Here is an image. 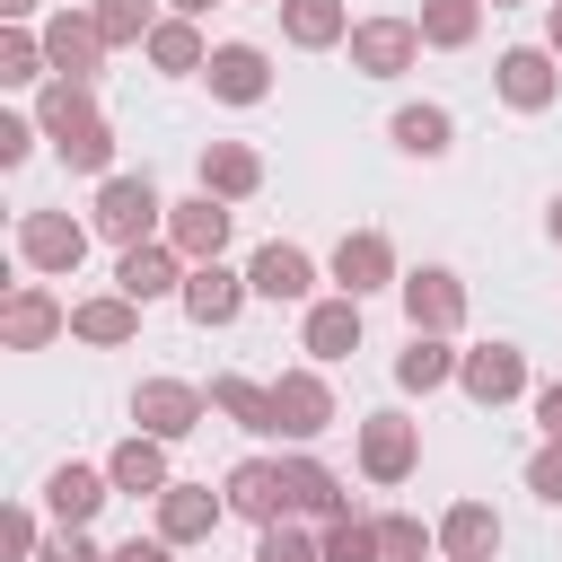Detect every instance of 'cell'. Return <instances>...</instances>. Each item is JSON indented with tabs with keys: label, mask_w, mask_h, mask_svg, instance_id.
<instances>
[{
	"label": "cell",
	"mask_w": 562,
	"mask_h": 562,
	"mask_svg": "<svg viewBox=\"0 0 562 562\" xmlns=\"http://www.w3.org/2000/svg\"><path fill=\"white\" fill-rule=\"evenodd\" d=\"M35 123H44V140H53V158H61L70 176H114V123L97 114V88H79V79H44Z\"/></svg>",
	"instance_id": "6da1fadb"
},
{
	"label": "cell",
	"mask_w": 562,
	"mask_h": 562,
	"mask_svg": "<svg viewBox=\"0 0 562 562\" xmlns=\"http://www.w3.org/2000/svg\"><path fill=\"white\" fill-rule=\"evenodd\" d=\"M88 228L114 237V246H158V237H167V193H158L149 176H105Z\"/></svg>",
	"instance_id": "7a4b0ae2"
},
{
	"label": "cell",
	"mask_w": 562,
	"mask_h": 562,
	"mask_svg": "<svg viewBox=\"0 0 562 562\" xmlns=\"http://www.w3.org/2000/svg\"><path fill=\"white\" fill-rule=\"evenodd\" d=\"M18 263L44 272V281H70L88 263V220H70V211H18Z\"/></svg>",
	"instance_id": "3957f363"
},
{
	"label": "cell",
	"mask_w": 562,
	"mask_h": 562,
	"mask_svg": "<svg viewBox=\"0 0 562 562\" xmlns=\"http://www.w3.org/2000/svg\"><path fill=\"white\" fill-rule=\"evenodd\" d=\"M272 422H281V439H290V448H307V439H325V430H334V386H325V369H316V360L272 378Z\"/></svg>",
	"instance_id": "277c9868"
},
{
	"label": "cell",
	"mask_w": 562,
	"mask_h": 562,
	"mask_svg": "<svg viewBox=\"0 0 562 562\" xmlns=\"http://www.w3.org/2000/svg\"><path fill=\"white\" fill-rule=\"evenodd\" d=\"M35 35H44V61H53V79H79V88H97V61H105L97 9H53Z\"/></svg>",
	"instance_id": "5b68a950"
},
{
	"label": "cell",
	"mask_w": 562,
	"mask_h": 562,
	"mask_svg": "<svg viewBox=\"0 0 562 562\" xmlns=\"http://www.w3.org/2000/svg\"><path fill=\"white\" fill-rule=\"evenodd\" d=\"M246 290H255V299H272V307H316V255H307V246H290V237L255 246Z\"/></svg>",
	"instance_id": "8992f818"
},
{
	"label": "cell",
	"mask_w": 562,
	"mask_h": 562,
	"mask_svg": "<svg viewBox=\"0 0 562 562\" xmlns=\"http://www.w3.org/2000/svg\"><path fill=\"white\" fill-rule=\"evenodd\" d=\"M457 386H465L483 413H501V404L536 395V386H527V351H518V342H474V351L457 360Z\"/></svg>",
	"instance_id": "52a82bcc"
},
{
	"label": "cell",
	"mask_w": 562,
	"mask_h": 562,
	"mask_svg": "<svg viewBox=\"0 0 562 562\" xmlns=\"http://www.w3.org/2000/svg\"><path fill=\"white\" fill-rule=\"evenodd\" d=\"M202 413H211V395L184 386V378H140V386H132V422H140L149 439H193Z\"/></svg>",
	"instance_id": "ba28073f"
},
{
	"label": "cell",
	"mask_w": 562,
	"mask_h": 562,
	"mask_svg": "<svg viewBox=\"0 0 562 562\" xmlns=\"http://www.w3.org/2000/svg\"><path fill=\"white\" fill-rule=\"evenodd\" d=\"M422 61V26L413 18H360L351 26V70L360 79H404Z\"/></svg>",
	"instance_id": "9c48e42d"
},
{
	"label": "cell",
	"mask_w": 562,
	"mask_h": 562,
	"mask_svg": "<svg viewBox=\"0 0 562 562\" xmlns=\"http://www.w3.org/2000/svg\"><path fill=\"white\" fill-rule=\"evenodd\" d=\"M492 79H501V105H509V114H544V105L562 97V61H553L544 44H509V53L492 61Z\"/></svg>",
	"instance_id": "30bf717a"
},
{
	"label": "cell",
	"mask_w": 562,
	"mask_h": 562,
	"mask_svg": "<svg viewBox=\"0 0 562 562\" xmlns=\"http://www.w3.org/2000/svg\"><path fill=\"white\" fill-rule=\"evenodd\" d=\"M334 290H342V299H378V290H404L386 228H351V237L334 246Z\"/></svg>",
	"instance_id": "8fae6325"
},
{
	"label": "cell",
	"mask_w": 562,
	"mask_h": 562,
	"mask_svg": "<svg viewBox=\"0 0 562 562\" xmlns=\"http://www.w3.org/2000/svg\"><path fill=\"white\" fill-rule=\"evenodd\" d=\"M404 325L413 334H457L465 325V281L448 272V263H422V272H404Z\"/></svg>",
	"instance_id": "7c38bea8"
},
{
	"label": "cell",
	"mask_w": 562,
	"mask_h": 562,
	"mask_svg": "<svg viewBox=\"0 0 562 562\" xmlns=\"http://www.w3.org/2000/svg\"><path fill=\"white\" fill-rule=\"evenodd\" d=\"M422 465V422L404 413H360V474L369 483H404Z\"/></svg>",
	"instance_id": "4fadbf2b"
},
{
	"label": "cell",
	"mask_w": 562,
	"mask_h": 562,
	"mask_svg": "<svg viewBox=\"0 0 562 562\" xmlns=\"http://www.w3.org/2000/svg\"><path fill=\"white\" fill-rule=\"evenodd\" d=\"M228 228H237V211H228L220 193H193V202H167V246H176L184 263H220V246H228Z\"/></svg>",
	"instance_id": "5bb4252c"
},
{
	"label": "cell",
	"mask_w": 562,
	"mask_h": 562,
	"mask_svg": "<svg viewBox=\"0 0 562 562\" xmlns=\"http://www.w3.org/2000/svg\"><path fill=\"white\" fill-rule=\"evenodd\" d=\"M53 334H70V307H61L44 281H18V290L0 299V342H9V351H44Z\"/></svg>",
	"instance_id": "9a60e30c"
},
{
	"label": "cell",
	"mask_w": 562,
	"mask_h": 562,
	"mask_svg": "<svg viewBox=\"0 0 562 562\" xmlns=\"http://www.w3.org/2000/svg\"><path fill=\"white\" fill-rule=\"evenodd\" d=\"M184 255L158 237V246H123V263H114V290L132 299V307H149V299H184Z\"/></svg>",
	"instance_id": "2e32d148"
},
{
	"label": "cell",
	"mask_w": 562,
	"mask_h": 562,
	"mask_svg": "<svg viewBox=\"0 0 562 562\" xmlns=\"http://www.w3.org/2000/svg\"><path fill=\"white\" fill-rule=\"evenodd\" d=\"M202 79H211L220 105H263L272 97V53L263 44H211V70Z\"/></svg>",
	"instance_id": "e0dca14e"
},
{
	"label": "cell",
	"mask_w": 562,
	"mask_h": 562,
	"mask_svg": "<svg viewBox=\"0 0 562 562\" xmlns=\"http://www.w3.org/2000/svg\"><path fill=\"white\" fill-rule=\"evenodd\" d=\"M299 351H307L316 369L351 360V351H360V299H342V290H334V299H316V307L299 316Z\"/></svg>",
	"instance_id": "ac0fdd59"
},
{
	"label": "cell",
	"mask_w": 562,
	"mask_h": 562,
	"mask_svg": "<svg viewBox=\"0 0 562 562\" xmlns=\"http://www.w3.org/2000/svg\"><path fill=\"white\" fill-rule=\"evenodd\" d=\"M149 509H158V536H167V544H202V536L228 518V492H211V483H167Z\"/></svg>",
	"instance_id": "d6986e66"
},
{
	"label": "cell",
	"mask_w": 562,
	"mask_h": 562,
	"mask_svg": "<svg viewBox=\"0 0 562 562\" xmlns=\"http://www.w3.org/2000/svg\"><path fill=\"white\" fill-rule=\"evenodd\" d=\"M220 492H228V509H237V518H255V527L290 518V492H281V457H237Z\"/></svg>",
	"instance_id": "ffe728a7"
},
{
	"label": "cell",
	"mask_w": 562,
	"mask_h": 562,
	"mask_svg": "<svg viewBox=\"0 0 562 562\" xmlns=\"http://www.w3.org/2000/svg\"><path fill=\"white\" fill-rule=\"evenodd\" d=\"M281 492H290V518H342V509H351V501H342V474H334L325 457H307V448L281 457Z\"/></svg>",
	"instance_id": "44dd1931"
},
{
	"label": "cell",
	"mask_w": 562,
	"mask_h": 562,
	"mask_svg": "<svg viewBox=\"0 0 562 562\" xmlns=\"http://www.w3.org/2000/svg\"><path fill=\"white\" fill-rule=\"evenodd\" d=\"M255 290H246V272H228V263H193L184 272V316L211 334V325H237V307H246Z\"/></svg>",
	"instance_id": "7402d4cb"
},
{
	"label": "cell",
	"mask_w": 562,
	"mask_h": 562,
	"mask_svg": "<svg viewBox=\"0 0 562 562\" xmlns=\"http://www.w3.org/2000/svg\"><path fill=\"white\" fill-rule=\"evenodd\" d=\"M105 483L114 492H132V501H158L176 474H167V439H149V430H132L114 457H105Z\"/></svg>",
	"instance_id": "603a6c76"
},
{
	"label": "cell",
	"mask_w": 562,
	"mask_h": 562,
	"mask_svg": "<svg viewBox=\"0 0 562 562\" xmlns=\"http://www.w3.org/2000/svg\"><path fill=\"white\" fill-rule=\"evenodd\" d=\"M105 501H114L105 465H53V474H44V509H53L61 527H88V518H97Z\"/></svg>",
	"instance_id": "cb8c5ba5"
},
{
	"label": "cell",
	"mask_w": 562,
	"mask_h": 562,
	"mask_svg": "<svg viewBox=\"0 0 562 562\" xmlns=\"http://www.w3.org/2000/svg\"><path fill=\"white\" fill-rule=\"evenodd\" d=\"M351 9L342 0H281V44H299V53H334V44H351Z\"/></svg>",
	"instance_id": "d4e9b609"
},
{
	"label": "cell",
	"mask_w": 562,
	"mask_h": 562,
	"mask_svg": "<svg viewBox=\"0 0 562 562\" xmlns=\"http://www.w3.org/2000/svg\"><path fill=\"white\" fill-rule=\"evenodd\" d=\"M70 334H79V342H97V351H123V342L140 334V307H132L123 290H97V299H70Z\"/></svg>",
	"instance_id": "484cf974"
},
{
	"label": "cell",
	"mask_w": 562,
	"mask_h": 562,
	"mask_svg": "<svg viewBox=\"0 0 562 562\" xmlns=\"http://www.w3.org/2000/svg\"><path fill=\"white\" fill-rule=\"evenodd\" d=\"M457 360H465V351H448V334H404L395 386H404V395H439V386H457Z\"/></svg>",
	"instance_id": "4316f807"
},
{
	"label": "cell",
	"mask_w": 562,
	"mask_h": 562,
	"mask_svg": "<svg viewBox=\"0 0 562 562\" xmlns=\"http://www.w3.org/2000/svg\"><path fill=\"white\" fill-rule=\"evenodd\" d=\"M202 395H211V413H228V422H237L246 439H281V422H272V386H255V378L220 369V378H211Z\"/></svg>",
	"instance_id": "83f0119b"
},
{
	"label": "cell",
	"mask_w": 562,
	"mask_h": 562,
	"mask_svg": "<svg viewBox=\"0 0 562 562\" xmlns=\"http://www.w3.org/2000/svg\"><path fill=\"white\" fill-rule=\"evenodd\" d=\"M439 553H448V562H492V553H501V509H492V501H457V509L439 518Z\"/></svg>",
	"instance_id": "f1b7e54d"
},
{
	"label": "cell",
	"mask_w": 562,
	"mask_h": 562,
	"mask_svg": "<svg viewBox=\"0 0 562 562\" xmlns=\"http://www.w3.org/2000/svg\"><path fill=\"white\" fill-rule=\"evenodd\" d=\"M140 53H149V70H167V79H202V70H211V44H202L193 18H158V35H149Z\"/></svg>",
	"instance_id": "f546056e"
},
{
	"label": "cell",
	"mask_w": 562,
	"mask_h": 562,
	"mask_svg": "<svg viewBox=\"0 0 562 562\" xmlns=\"http://www.w3.org/2000/svg\"><path fill=\"white\" fill-rule=\"evenodd\" d=\"M386 132H395V149H404V158H448V149H457V114H448V105H430V97H422V105H395V123H386Z\"/></svg>",
	"instance_id": "4dcf8cb0"
},
{
	"label": "cell",
	"mask_w": 562,
	"mask_h": 562,
	"mask_svg": "<svg viewBox=\"0 0 562 562\" xmlns=\"http://www.w3.org/2000/svg\"><path fill=\"white\" fill-rule=\"evenodd\" d=\"M202 193H220V202L263 193V158H255L246 140H211V149H202Z\"/></svg>",
	"instance_id": "1f68e13d"
},
{
	"label": "cell",
	"mask_w": 562,
	"mask_h": 562,
	"mask_svg": "<svg viewBox=\"0 0 562 562\" xmlns=\"http://www.w3.org/2000/svg\"><path fill=\"white\" fill-rule=\"evenodd\" d=\"M413 26H422V44H430V53H465V44L483 35V0H422V18H413Z\"/></svg>",
	"instance_id": "d6a6232c"
},
{
	"label": "cell",
	"mask_w": 562,
	"mask_h": 562,
	"mask_svg": "<svg viewBox=\"0 0 562 562\" xmlns=\"http://www.w3.org/2000/svg\"><path fill=\"white\" fill-rule=\"evenodd\" d=\"M325 562H386V536H378V518H360V509L325 518Z\"/></svg>",
	"instance_id": "836d02e7"
},
{
	"label": "cell",
	"mask_w": 562,
	"mask_h": 562,
	"mask_svg": "<svg viewBox=\"0 0 562 562\" xmlns=\"http://www.w3.org/2000/svg\"><path fill=\"white\" fill-rule=\"evenodd\" d=\"M88 9H97L105 53H114V44H149V35H158V0H88Z\"/></svg>",
	"instance_id": "e575fe53"
},
{
	"label": "cell",
	"mask_w": 562,
	"mask_h": 562,
	"mask_svg": "<svg viewBox=\"0 0 562 562\" xmlns=\"http://www.w3.org/2000/svg\"><path fill=\"white\" fill-rule=\"evenodd\" d=\"M255 562H325V536H307L299 518H272L255 527Z\"/></svg>",
	"instance_id": "d590c367"
},
{
	"label": "cell",
	"mask_w": 562,
	"mask_h": 562,
	"mask_svg": "<svg viewBox=\"0 0 562 562\" xmlns=\"http://www.w3.org/2000/svg\"><path fill=\"white\" fill-rule=\"evenodd\" d=\"M44 70H53V61H44V35H35V26H9V35H0V79H9V88H35Z\"/></svg>",
	"instance_id": "8d00e7d4"
},
{
	"label": "cell",
	"mask_w": 562,
	"mask_h": 562,
	"mask_svg": "<svg viewBox=\"0 0 562 562\" xmlns=\"http://www.w3.org/2000/svg\"><path fill=\"white\" fill-rule=\"evenodd\" d=\"M378 536H386V562H430V553H439V527H422L413 509H386Z\"/></svg>",
	"instance_id": "74e56055"
},
{
	"label": "cell",
	"mask_w": 562,
	"mask_h": 562,
	"mask_svg": "<svg viewBox=\"0 0 562 562\" xmlns=\"http://www.w3.org/2000/svg\"><path fill=\"white\" fill-rule=\"evenodd\" d=\"M35 140H44V123H35V114H0V167H26V158H35Z\"/></svg>",
	"instance_id": "f35d334b"
},
{
	"label": "cell",
	"mask_w": 562,
	"mask_h": 562,
	"mask_svg": "<svg viewBox=\"0 0 562 562\" xmlns=\"http://www.w3.org/2000/svg\"><path fill=\"white\" fill-rule=\"evenodd\" d=\"M0 553H9V562H35V553H44V527H35V509H9V518H0Z\"/></svg>",
	"instance_id": "ab89813d"
},
{
	"label": "cell",
	"mask_w": 562,
	"mask_h": 562,
	"mask_svg": "<svg viewBox=\"0 0 562 562\" xmlns=\"http://www.w3.org/2000/svg\"><path fill=\"white\" fill-rule=\"evenodd\" d=\"M527 492H536V501H553V509H562V439H544V448H536V457H527Z\"/></svg>",
	"instance_id": "60d3db41"
},
{
	"label": "cell",
	"mask_w": 562,
	"mask_h": 562,
	"mask_svg": "<svg viewBox=\"0 0 562 562\" xmlns=\"http://www.w3.org/2000/svg\"><path fill=\"white\" fill-rule=\"evenodd\" d=\"M35 562H114V553H105L88 527H61V536H44V553H35Z\"/></svg>",
	"instance_id": "b9f144b4"
},
{
	"label": "cell",
	"mask_w": 562,
	"mask_h": 562,
	"mask_svg": "<svg viewBox=\"0 0 562 562\" xmlns=\"http://www.w3.org/2000/svg\"><path fill=\"white\" fill-rule=\"evenodd\" d=\"M114 562H176V544L167 536H132V544H114Z\"/></svg>",
	"instance_id": "7bdbcfd3"
},
{
	"label": "cell",
	"mask_w": 562,
	"mask_h": 562,
	"mask_svg": "<svg viewBox=\"0 0 562 562\" xmlns=\"http://www.w3.org/2000/svg\"><path fill=\"white\" fill-rule=\"evenodd\" d=\"M536 422H544V439H562V378L536 386Z\"/></svg>",
	"instance_id": "ee69618b"
},
{
	"label": "cell",
	"mask_w": 562,
	"mask_h": 562,
	"mask_svg": "<svg viewBox=\"0 0 562 562\" xmlns=\"http://www.w3.org/2000/svg\"><path fill=\"white\" fill-rule=\"evenodd\" d=\"M544 53H553V61H562V0H553V9H544Z\"/></svg>",
	"instance_id": "f6af8a7d"
},
{
	"label": "cell",
	"mask_w": 562,
	"mask_h": 562,
	"mask_svg": "<svg viewBox=\"0 0 562 562\" xmlns=\"http://www.w3.org/2000/svg\"><path fill=\"white\" fill-rule=\"evenodd\" d=\"M35 9H44V0H0V18H9V26H26Z\"/></svg>",
	"instance_id": "bcb514c9"
},
{
	"label": "cell",
	"mask_w": 562,
	"mask_h": 562,
	"mask_svg": "<svg viewBox=\"0 0 562 562\" xmlns=\"http://www.w3.org/2000/svg\"><path fill=\"white\" fill-rule=\"evenodd\" d=\"M202 9H220V0H167V18H202Z\"/></svg>",
	"instance_id": "7dc6e473"
},
{
	"label": "cell",
	"mask_w": 562,
	"mask_h": 562,
	"mask_svg": "<svg viewBox=\"0 0 562 562\" xmlns=\"http://www.w3.org/2000/svg\"><path fill=\"white\" fill-rule=\"evenodd\" d=\"M544 237H553V246H562V193H553V202H544Z\"/></svg>",
	"instance_id": "c3c4849f"
},
{
	"label": "cell",
	"mask_w": 562,
	"mask_h": 562,
	"mask_svg": "<svg viewBox=\"0 0 562 562\" xmlns=\"http://www.w3.org/2000/svg\"><path fill=\"white\" fill-rule=\"evenodd\" d=\"M492 9H518V0H492Z\"/></svg>",
	"instance_id": "681fc988"
},
{
	"label": "cell",
	"mask_w": 562,
	"mask_h": 562,
	"mask_svg": "<svg viewBox=\"0 0 562 562\" xmlns=\"http://www.w3.org/2000/svg\"><path fill=\"white\" fill-rule=\"evenodd\" d=\"M272 9H281V0H272Z\"/></svg>",
	"instance_id": "f907efd6"
}]
</instances>
